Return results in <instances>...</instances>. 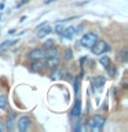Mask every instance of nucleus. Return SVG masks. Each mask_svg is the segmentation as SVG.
<instances>
[{"label":"nucleus","instance_id":"nucleus-17","mask_svg":"<svg viewBox=\"0 0 128 132\" xmlns=\"http://www.w3.org/2000/svg\"><path fill=\"white\" fill-rule=\"evenodd\" d=\"M99 62H101V65L103 66V68H106L107 65H110V63H111L110 58L107 56V55H103V56H101V59H99Z\"/></svg>","mask_w":128,"mask_h":132},{"label":"nucleus","instance_id":"nucleus-7","mask_svg":"<svg viewBox=\"0 0 128 132\" xmlns=\"http://www.w3.org/2000/svg\"><path fill=\"white\" fill-rule=\"evenodd\" d=\"M74 35H76V26H72V25L68 28H63V30L61 33V36L66 40H72L74 37Z\"/></svg>","mask_w":128,"mask_h":132},{"label":"nucleus","instance_id":"nucleus-2","mask_svg":"<svg viewBox=\"0 0 128 132\" xmlns=\"http://www.w3.org/2000/svg\"><path fill=\"white\" fill-rule=\"evenodd\" d=\"M109 50H110L109 44H107L106 41H102V40H97L95 44L91 47V51H92L94 55H102V54L107 52Z\"/></svg>","mask_w":128,"mask_h":132},{"label":"nucleus","instance_id":"nucleus-22","mask_svg":"<svg viewBox=\"0 0 128 132\" xmlns=\"http://www.w3.org/2000/svg\"><path fill=\"white\" fill-rule=\"evenodd\" d=\"M62 30H63V25H62V23H58L57 26H55V33H57V35H61Z\"/></svg>","mask_w":128,"mask_h":132},{"label":"nucleus","instance_id":"nucleus-9","mask_svg":"<svg viewBox=\"0 0 128 132\" xmlns=\"http://www.w3.org/2000/svg\"><path fill=\"white\" fill-rule=\"evenodd\" d=\"M44 59H40V61H32V65H30V70L32 72H40V70L44 69Z\"/></svg>","mask_w":128,"mask_h":132},{"label":"nucleus","instance_id":"nucleus-19","mask_svg":"<svg viewBox=\"0 0 128 132\" xmlns=\"http://www.w3.org/2000/svg\"><path fill=\"white\" fill-rule=\"evenodd\" d=\"M85 128H87V127H85V124H83L81 121H78L76 125H74L73 129H74V131H83V132H84V131H85Z\"/></svg>","mask_w":128,"mask_h":132},{"label":"nucleus","instance_id":"nucleus-24","mask_svg":"<svg viewBox=\"0 0 128 132\" xmlns=\"http://www.w3.org/2000/svg\"><path fill=\"white\" fill-rule=\"evenodd\" d=\"M25 19H26V15H22V16H21V19H19V22H23Z\"/></svg>","mask_w":128,"mask_h":132},{"label":"nucleus","instance_id":"nucleus-14","mask_svg":"<svg viewBox=\"0 0 128 132\" xmlns=\"http://www.w3.org/2000/svg\"><path fill=\"white\" fill-rule=\"evenodd\" d=\"M120 61L121 62H124V63H125V62L128 61V48L127 47H124L123 50H121V52H120Z\"/></svg>","mask_w":128,"mask_h":132},{"label":"nucleus","instance_id":"nucleus-5","mask_svg":"<svg viewBox=\"0 0 128 132\" xmlns=\"http://www.w3.org/2000/svg\"><path fill=\"white\" fill-rule=\"evenodd\" d=\"M30 118H29V116H22V117L18 118V121H17V125H18V129L21 132H26L29 131V128H30Z\"/></svg>","mask_w":128,"mask_h":132},{"label":"nucleus","instance_id":"nucleus-10","mask_svg":"<svg viewBox=\"0 0 128 132\" xmlns=\"http://www.w3.org/2000/svg\"><path fill=\"white\" fill-rule=\"evenodd\" d=\"M47 59V65L51 68L52 70H55L57 69V66H58V62H59V56H54V58H45Z\"/></svg>","mask_w":128,"mask_h":132},{"label":"nucleus","instance_id":"nucleus-15","mask_svg":"<svg viewBox=\"0 0 128 132\" xmlns=\"http://www.w3.org/2000/svg\"><path fill=\"white\" fill-rule=\"evenodd\" d=\"M73 87H74V95L78 96V91H80V77H76L73 80Z\"/></svg>","mask_w":128,"mask_h":132},{"label":"nucleus","instance_id":"nucleus-13","mask_svg":"<svg viewBox=\"0 0 128 132\" xmlns=\"http://www.w3.org/2000/svg\"><path fill=\"white\" fill-rule=\"evenodd\" d=\"M18 43V40H7V41H3L2 44H0V51H3L4 48H8V47H11L12 44H17Z\"/></svg>","mask_w":128,"mask_h":132},{"label":"nucleus","instance_id":"nucleus-8","mask_svg":"<svg viewBox=\"0 0 128 132\" xmlns=\"http://www.w3.org/2000/svg\"><path fill=\"white\" fill-rule=\"evenodd\" d=\"M80 114H81V102L78 99V96H76V102H74V106L72 109V117L77 118L80 117Z\"/></svg>","mask_w":128,"mask_h":132},{"label":"nucleus","instance_id":"nucleus-28","mask_svg":"<svg viewBox=\"0 0 128 132\" xmlns=\"http://www.w3.org/2000/svg\"><path fill=\"white\" fill-rule=\"evenodd\" d=\"M14 33H15V29H11V30L8 32V35H14Z\"/></svg>","mask_w":128,"mask_h":132},{"label":"nucleus","instance_id":"nucleus-29","mask_svg":"<svg viewBox=\"0 0 128 132\" xmlns=\"http://www.w3.org/2000/svg\"><path fill=\"white\" fill-rule=\"evenodd\" d=\"M0 19H2V15H0Z\"/></svg>","mask_w":128,"mask_h":132},{"label":"nucleus","instance_id":"nucleus-25","mask_svg":"<svg viewBox=\"0 0 128 132\" xmlns=\"http://www.w3.org/2000/svg\"><path fill=\"white\" fill-rule=\"evenodd\" d=\"M127 88H128V85H127V82L124 81V82H123V89H127Z\"/></svg>","mask_w":128,"mask_h":132},{"label":"nucleus","instance_id":"nucleus-20","mask_svg":"<svg viewBox=\"0 0 128 132\" xmlns=\"http://www.w3.org/2000/svg\"><path fill=\"white\" fill-rule=\"evenodd\" d=\"M54 45H55V41H54V40H47L44 43L43 48H50V47H54Z\"/></svg>","mask_w":128,"mask_h":132},{"label":"nucleus","instance_id":"nucleus-18","mask_svg":"<svg viewBox=\"0 0 128 132\" xmlns=\"http://www.w3.org/2000/svg\"><path fill=\"white\" fill-rule=\"evenodd\" d=\"M63 58L66 61H70L73 58V51H72V48H66L65 50V52H63Z\"/></svg>","mask_w":128,"mask_h":132},{"label":"nucleus","instance_id":"nucleus-4","mask_svg":"<svg viewBox=\"0 0 128 132\" xmlns=\"http://www.w3.org/2000/svg\"><path fill=\"white\" fill-rule=\"evenodd\" d=\"M51 32H52V26L48 22H43L41 25L37 26V37H40V39H44V37L48 36Z\"/></svg>","mask_w":128,"mask_h":132},{"label":"nucleus","instance_id":"nucleus-12","mask_svg":"<svg viewBox=\"0 0 128 132\" xmlns=\"http://www.w3.org/2000/svg\"><path fill=\"white\" fill-rule=\"evenodd\" d=\"M106 82V77H103V76H97L94 78V84L97 88H101V87H103V84Z\"/></svg>","mask_w":128,"mask_h":132},{"label":"nucleus","instance_id":"nucleus-27","mask_svg":"<svg viewBox=\"0 0 128 132\" xmlns=\"http://www.w3.org/2000/svg\"><path fill=\"white\" fill-rule=\"evenodd\" d=\"M52 2H57V0H45L44 3H45V4H48V3H52Z\"/></svg>","mask_w":128,"mask_h":132},{"label":"nucleus","instance_id":"nucleus-11","mask_svg":"<svg viewBox=\"0 0 128 132\" xmlns=\"http://www.w3.org/2000/svg\"><path fill=\"white\" fill-rule=\"evenodd\" d=\"M106 73L107 74H109V77H114L116 76V74H117V66H116V65H107L106 66Z\"/></svg>","mask_w":128,"mask_h":132},{"label":"nucleus","instance_id":"nucleus-3","mask_svg":"<svg viewBox=\"0 0 128 132\" xmlns=\"http://www.w3.org/2000/svg\"><path fill=\"white\" fill-rule=\"evenodd\" d=\"M98 40V35L94 32H90V33H85L84 36L81 37V45L87 50H91V47L95 44V41Z\"/></svg>","mask_w":128,"mask_h":132},{"label":"nucleus","instance_id":"nucleus-1","mask_svg":"<svg viewBox=\"0 0 128 132\" xmlns=\"http://www.w3.org/2000/svg\"><path fill=\"white\" fill-rule=\"evenodd\" d=\"M105 124H106V118L103 117V116L95 114V116L91 117V120L88 121V128L91 131H94V132H99V131L103 129Z\"/></svg>","mask_w":128,"mask_h":132},{"label":"nucleus","instance_id":"nucleus-6","mask_svg":"<svg viewBox=\"0 0 128 132\" xmlns=\"http://www.w3.org/2000/svg\"><path fill=\"white\" fill-rule=\"evenodd\" d=\"M28 56L30 61H40V59H45V52L43 48H35L28 54Z\"/></svg>","mask_w":128,"mask_h":132},{"label":"nucleus","instance_id":"nucleus-26","mask_svg":"<svg viewBox=\"0 0 128 132\" xmlns=\"http://www.w3.org/2000/svg\"><path fill=\"white\" fill-rule=\"evenodd\" d=\"M3 131H4V125H3L2 122H0V132H3Z\"/></svg>","mask_w":128,"mask_h":132},{"label":"nucleus","instance_id":"nucleus-21","mask_svg":"<svg viewBox=\"0 0 128 132\" xmlns=\"http://www.w3.org/2000/svg\"><path fill=\"white\" fill-rule=\"evenodd\" d=\"M12 117H14V114L10 116V117L7 118V129H12V124H14V121H12Z\"/></svg>","mask_w":128,"mask_h":132},{"label":"nucleus","instance_id":"nucleus-16","mask_svg":"<svg viewBox=\"0 0 128 132\" xmlns=\"http://www.w3.org/2000/svg\"><path fill=\"white\" fill-rule=\"evenodd\" d=\"M7 106H8L7 96H6V95H0V109L4 110V109H7Z\"/></svg>","mask_w":128,"mask_h":132},{"label":"nucleus","instance_id":"nucleus-23","mask_svg":"<svg viewBox=\"0 0 128 132\" xmlns=\"http://www.w3.org/2000/svg\"><path fill=\"white\" fill-rule=\"evenodd\" d=\"M28 2H29V0H22V2H19L18 4H17V8H19V7H22V6H23V4H26Z\"/></svg>","mask_w":128,"mask_h":132}]
</instances>
